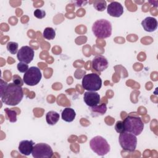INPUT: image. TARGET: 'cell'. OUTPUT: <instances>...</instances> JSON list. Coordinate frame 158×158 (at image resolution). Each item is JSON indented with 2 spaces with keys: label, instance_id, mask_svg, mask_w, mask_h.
I'll use <instances>...</instances> for the list:
<instances>
[{
  "label": "cell",
  "instance_id": "8992f818",
  "mask_svg": "<svg viewBox=\"0 0 158 158\" xmlns=\"http://www.w3.org/2000/svg\"><path fill=\"white\" fill-rule=\"evenodd\" d=\"M119 143L122 148L127 151H134L137 146V138L135 135L127 131L120 133Z\"/></svg>",
  "mask_w": 158,
  "mask_h": 158
},
{
  "label": "cell",
  "instance_id": "484cf974",
  "mask_svg": "<svg viewBox=\"0 0 158 158\" xmlns=\"http://www.w3.org/2000/svg\"><path fill=\"white\" fill-rule=\"evenodd\" d=\"M88 2L87 1H75V3L76 4V6L77 7H81L85 6Z\"/></svg>",
  "mask_w": 158,
  "mask_h": 158
},
{
  "label": "cell",
  "instance_id": "7c38bea8",
  "mask_svg": "<svg viewBox=\"0 0 158 158\" xmlns=\"http://www.w3.org/2000/svg\"><path fill=\"white\" fill-rule=\"evenodd\" d=\"M107 12L112 17H119L123 13V7L120 2L112 1L107 6Z\"/></svg>",
  "mask_w": 158,
  "mask_h": 158
},
{
  "label": "cell",
  "instance_id": "30bf717a",
  "mask_svg": "<svg viewBox=\"0 0 158 158\" xmlns=\"http://www.w3.org/2000/svg\"><path fill=\"white\" fill-rule=\"evenodd\" d=\"M109 65L107 59L101 55L95 56L92 60V67L98 72H102L106 70Z\"/></svg>",
  "mask_w": 158,
  "mask_h": 158
},
{
  "label": "cell",
  "instance_id": "d4e9b609",
  "mask_svg": "<svg viewBox=\"0 0 158 158\" xmlns=\"http://www.w3.org/2000/svg\"><path fill=\"white\" fill-rule=\"evenodd\" d=\"M12 81L14 84L20 86H22L23 85V83H24L23 81L21 79V78L17 75H14L12 77Z\"/></svg>",
  "mask_w": 158,
  "mask_h": 158
},
{
  "label": "cell",
  "instance_id": "5bb4252c",
  "mask_svg": "<svg viewBox=\"0 0 158 158\" xmlns=\"http://www.w3.org/2000/svg\"><path fill=\"white\" fill-rule=\"evenodd\" d=\"M141 25L146 31L153 32L157 28V21L154 17H147L141 22Z\"/></svg>",
  "mask_w": 158,
  "mask_h": 158
},
{
  "label": "cell",
  "instance_id": "44dd1931",
  "mask_svg": "<svg viewBox=\"0 0 158 158\" xmlns=\"http://www.w3.org/2000/svg\"><path fill=\"white\" fill-rule=\"evenodd\" d=\"M19 44L14 41H9L7 43V49L12 54H15L18 51Z\"/></svg>",
  "mask_w": 158,
  "mask_h": 158
},
{
  "label": "cell",
  "instance_id": "ba28073f",
  "mask_svg": "<svg viewBox=\"0 0 158 158\" xmlns=\"http://www.w3.org/2000/svg\"><path fill=\"white\" fill-rule=\"evenodd\" d=\"M31 154L35 158H50L53 155V151L49 145L40 143L35 144Z\"/></svg>",
  "mask_w": 158,
  "mask_h": 158
},
{
  "label": "cell",
  "instance_id": "5b68a950",
  "mask_svg": "<svg viewBox=\"0 0 158 158\" xmlns=\"http://www.w3.org/2000/svg\"><path fill=\"white\" fill-rule=\"evenodd\" d=\"M89 146L93 151L98 156H104L110 151V146L107 140L101 136L93 138L89 141Z\"/></svg>",
  "mask_w": 158,
  "mask_h": 158
},
{
  "label": "cell",
  "instance_id": "9c48e42d",
  "mask_svg": "<svg viewBox=\"0 0 158 158\" xmlns=\"http://www.w3.org/2000/svg\"><path fill=\"white\" fill-rule=\"evenodd\" d=\"M34 55V50L31 47L23 46L18 51L17 57L20 62L29 64L33 60Z\"/></svg>",
  "mask_w": 158,
  "mask_h": 158
},
{
  "label": "cell",
  "instance_id": "6da1fadb",
  "mask_svg": "<svg viewBox=\"0 0 158 158\" xmlns=\"http://www.w3.org/2000/svg\"><path fill=\"white\" fill-rule=\"evenodd\" d=\"M23 97L21 86L14 83L7 84L1 79V101L8 106L19 104Z\"/></svg>",
  "mask_w": 158,
  "mask_h": 158
},
{
  "label": "cell",
  "instance_id": "8fae6325",
  "mask_svg": "<svg viewBox=\"0 0 158 158\" xmlns=\"http://www.w3.org/2000/svg\"><path fill=\"white\" fill-rule=\"evenodd\" d=\"M83 99L85 104L90 107L98 105L101 101L100 96L98 93L89 91L85 92Z\"/></svg>",
  "mask_w": 158,
  "mask_h": 158
},
{
  "label": "cell",
  "instance_id": "cb8c5ba5",
  "mask_svg": "<svg viewBox=\"0 0 158 158\" xmlns=\"http://www.w3.org/2000/svg\"><path fill=\"white\" fill-rule=\"evenodd\" d=\"M34 16L36 17L37 19H43L46 16V12L44 10L40 9H36L34 11Z\"/></svg>",
  "mask_w": 158,
  "mask_h": 158
},
{
  "label": "cell",
  "instance_id": "4fadbf2b",
  "mask_svg": "<svg viewBox=\"0 0 158 158\" xmlns=\"http://www.w3.org/2000/svg\"><path fill=\"white\" fill-rule=\"evenodd\" d=\"M35 143L32 140H22L19 144V151L20 153L24 156H29L32 153Z\"/></svg>",
  "mask_w": 158,
  "mask_h": 158
},
{
  "label": "cell",
  "instance_id": "3957f363",
  "mask_svg": "<svg viewBox=\"0 0 158 158\" xmlns=\"http://www.w3.org/2000/svg\"><path fill=\"white\" fill-rule=\"evenodd\" d=\"M123 123L125 131L135 136L140 135L144 128V123L139 117L128 115Z\"/></svg>",
  "mask_w": 158,
  "mask_h": 158
},
{
  "label": "cell",
  "instance_id": "603a6c76",
  "mask_svg": "<svg viewBox=\"0 0 158 158\" xmlns=\"http://www.w3.org/2000/svg\"><path fill=\"white\" fill-rule=\"evenodd\" d=\"M17 69L18 70L21 72V73H25L29 68H28V65L26 63L24 62H20L18 64H17Z\"/></svg>",
  "mask_w": 158,
  "mask_h": 158
},
{
  "label": "cell",
  "instance_id": "ac0fdd59",
  "mask_svg": "<svg viewBox=\"0 0 158 158\" xmlns=\"http://www.w3.org/2000/svg\"><path fill=\"white\" fill-rule=\"evenodd\" d=\"M43 35L45 39L48 40H51L55 38L56 31L52 28L47 27L44 30Z\"/></svg>",
  "mask_w": 158,
  "mask_h": 158
},
{
  "label": "cell",
  "instance_id": "52a82bcc",
  "mask_svg": "<svg viewBox=\"0 0 158 158\" xmlns=\"http://www.w3.org/2000/svg\"><path fill=\"white\" fill-rule=\"evenodd\" d=\"M42 74L40 69L37 67H30L23 75V81L29 86H35L41 80Z\"/></svg>",
  "mask_w": 158,
  "mask_h": 158
},
{
  "label": "cell",
  "instance_id": "7402d4cb",
  "mask_svg": "<svg viewBox=\"0 0 158 158\" xmlns=\"http://www.w3.org/2000/svg\"><path fill=\"white\" fill-rule=\"evenodd\" d=\"M115 130L118 133H122L125 131L123 121L118 120L116 122L115 125Z\"/></svg>",
  "mask_w": 158,
  "mask_h": 158
},
{
  "label": "cell",
  "instance_id": "277c9868",
  "mask_svg": "<svg viewBox=\"0 0 158 158\" xmlns=\"http://www.w3.org/2000/svg\"><path fill=\"white\" fill-rule=\"evenodd\" d=\"M102 86V80L99 75L94 73L86 74L82 78V87L89 91H96Z\"/></svg>",
  "mask_w": 158,
  "mask_h": 158
},
{
  "label": "cell",
  "instance_id": "ffe728a7",
  "mask_svg": "<svg viewBox=\"0 0 158 158\" xmlns=\"http://www.w3.org/2000/svg\"><path fill=\"white\" fill-rule=\"evenodd\" d=\"M94 7L98 11H103L107 7L106 1L103 0H99V1H94L93 2Z\"/></svg>",
  "mask_w": 158,
  "mask_h": 158
},
{
  "label": "cell",
  "instance_id": "9a60e30c",
  "mask_svg": "<svg viewBox=\"0 0 158 158\" xmlns=\"http://www.w3.org/2000/svg\"><path fill=\"white\" fill-rule=\"evenodd\" d=\"M75 111L70 107H66L62 112V118L67 122H72L75 119Z\"/></svg>",
  "mask_w": 158,
  "mask_h": 158
},
{
  "label": "cell",
  "instance_id": "d6986e66",
  "mask_svg": "<svg viewBox=\"0 0 158 158\" xmlns=\"http://www.w3.org/2000/svg\"><path fill=\"white\" fill-rule=\"evenodd\" d=\"M4 112L6 114L7 118L10 122H15L17 121V112L9 108H5Z\"/></svg>",
  "mask_w": 158,
  "mask_h": 158
},
{
  "label": "cell",
  "instance_id": "7a4b0ae2",
  "mask_svg": "<svg viewBox=\"0 0 158 158\" xmlns=\"http://www.w3.org/2000/svg\"><path fill=\"white\" fill-rule=\"evenodd\" d=\"M92 31L98 38L104 39L110 37L112 34L111 23L106 19L98 20L92 26Z\"/></svg>",
  "mask_w": 158,
  "mask_h": 158
},
{
  "label": "cell",
  "instance_id": "2e32d148",
  "mask_svg": "<svg viewBox=\"0 0 158 158\" xmlns=\"http://www.w3.org/2000/svg\"><path fill=\"white\" fill-rule=\"evenodd\" d=\"M59 114L57 112L53 110L49 111L46 115V122L49 125H54L59 121Z\"/></svg>",
  "mask_w": 158,
  "mask_h": 158
},
{
  "label": "cell",
  "instance_id": "e0dca14e",
  "mask_svg": "<svg viewBox=\"0 0 158 158\" xmlns=\"http://www.w3.org/2000/svg\"><path fill=\"white\" fill-rule=\"evenodd\" d=\"M90 110L91 111V113H96L98 115H103L106 113L107 110V106L106 104H101L100 105H96L93 107H91Z\"/></svg>",
  "mask_w": 158,
  "mask_h": 158
}]
</instances>
